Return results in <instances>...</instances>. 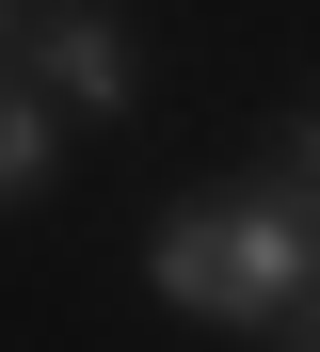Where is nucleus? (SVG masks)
Instances as JSON below:
<instances>
[{"label": "nucleus", "instance_id": "1", "mask_svg": "<svg viewBox=\"0 0 320 352\" xmlns=\"http://www.w3.org/2000/svg\"><path fill=\"white\" fill-rule=\"evenodd\" d=\"M145 288L192 320H224V336H288L304 320V192H192L160 241H145Z\"/></svg>", "mask_w": 320, "mask_h": 352}, {"label": "nucleus", "instance_id": "4", "mask_svg": "<svg viewBox=\"0 0 320 352\" xmlns=\"http://www.w3.org/2000/svg\"><path fill=\"white\" fill-rule=\"evenodd\" d=\"M273 192H320V96H304L288 129H273Z\"/></svg>", "mask_w": 320, "mask_h": 352}, {"label": "nucleus", "instance_id": "8", "mask_svg": "<svg viewBox=\"0 0 320 352\" xmlns=\"http://www.w3.org/2000/svg\"><path fill=\"white\" fill-rule=\"evenodd\" d=\"M32 16H48V0H32Z\"/></svg>", "mask_w": 320, "mask_h": 352}, {"label": "nucleus", "instance_id": "5", "mask_svg": "<svg viewBox=\"0 0 320 352\" xmlns=\"http://www.w3.org/2000/svg\"><path fill=\"white\" fill-rule=\"evenodd\" d=\"M304 305H320V192H304Z\"/></svg>", "mask_w": 320, "mask_h": 352}, {"label": "nucleus", "instance_id": "6", "mask_svg": "<svg viewBox=\"0 0 320 352\" xmlns=\"http://www.w3.org/2000/svg\"><path fill=\"white\" fill-rule=\"evenodd\" d=\"M304 352H320V305H304Z\"/></svg>", "mask_w": 320, "mask_h": 352}, {"label": "nucleus", "instance_id": "3", "mask_svg": "<svg viewBox=\"0 0 320 352\" xmlns=\"http://www.w3.org/2000/svg\"><path fill=\"white\" fill-rule=\"evenodd\" d=\"M48 160H64V112L32 96V65H0V208L48 192Z\"/></svg>", "mask_w": 320, "mask_h": 352}, {"label": "nucleus", "instance_id": "2", "mask_svg": "<svg viewBox=\"0 0 320 352\" xmlns=\"http://www.w3.org/2000/svg\"><path fill=\"white\" fill-rule=\"evenodd\" d=\"M128 80H145V48H128V16H96V0H48L32 16V96L64 112V129H112Z\"/></svg>", "mask_w": 320, "mask_h": 352}, {"label": "nucleus", "instance_id": "7", "mask_svg": "<svg viewBox=\"0 0 320 352\" xmlns=\"http://www.w3.org/2000/svg\"><path fill=\"white\" fill-rule=\"evenodd\" d=\"M0 16H17V0H0Z\"/></svg>", "mask_w": 320, "mask_h": 352}]
</instances>
